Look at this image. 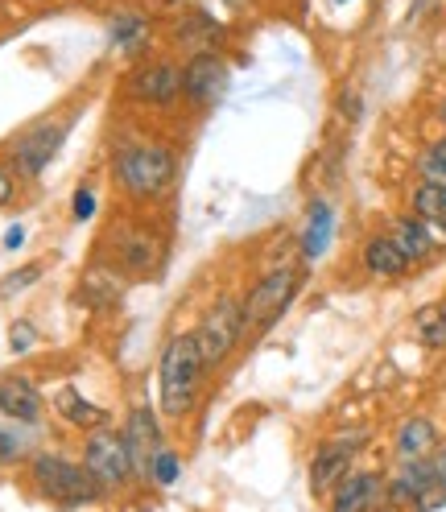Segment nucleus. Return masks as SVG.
<instances>
[{
  "mask_svg": "<svg viewBox=\"0 0 446 512\" xmlns=\"http://www.w3.org/2000/svg\"><path fill=\"white\" fill-rule=\"evenodd\" d=\"M178 149L166 137H141L124 141L112 149V182L120 190V199H129L137 207H149L157 199H166L178 182Z\"/></svg>",
  "mask_w": 446,
  "mask_h": 512,
  "instance_id": "nucleus-1",
  "label": "nucleus"
},
{
  "mask_svg": "<svg viewBox=\"0 0 446 512\" xmlns=\"http://www.w3.org/2000/svg\"><path fill=\"white\" fill-rule=\"evenodd\" d=\"M207 364L195 331H178L166 339L162 360H157V409H162V422L182 426L190 413L199 409L203 389H207Z\"/></svg>",
  "mask_w": 446,
  "mask_h": 512,
  "instance_id": "nucleus-2",
  "label": "nucleus"
},
{
  "mask_svg": "<svg viewBox=\"0 0 446 512\" xmlns=\"http://www.w3.org/2000/svg\"><path fill=\"white\" fill-rule=\"evenodd\" d=\"M29 488H34L38 500L62 508V512H75V508H91V504H104L108 492L95 484L87 475V467L62 451H38L29 455Z\"/></svg>",
  "mask_w": 446,
  "mask_h": 512,
  "instance_id": "nucleus-3",
  "label": "nucleus"
},
{
  "mask_svg": "<svg viewBox=\"0 0 446 512\" xmlns=\"http://www.w3.org/2000/svg\"><path fill=\"white\" fill-rule=\"evenodd\" d=\"M79 463L87 467V475H91L108 496H120V492H129V488L141 484L137 467H133V451H129V442H124V430H116V426H104V430L83 434V455H79Z\"/></svg>",
  "mask_w": 446,
  "mask_h": 512,
  "instance_id": "nucleus-4",
  "label": "nucleus"
},
{
  "mask_svg": "<svg viewBox=\"0 0 446 512\" xmlns=\"http://www.w3.org/2000/svg\"><path fill=\"white\" fill-rule=\"evenodd\" d=\"M298 290H302V269L298 265H273L269 273H261L257 281H252L248 294L240 298L248 335L269 331L277 318L290 310V302L298 298Z\"/></svg>",
  "mask_w": 446,
  "mask_h": 512,
  "instance_id": "nucleus-5",
  "label": "nucleus"
},
{
  "mask_svg": "<svg viewBox=\"0 0 446 512\" xmlns=\"http://www.w3.org/2000/svg\"><path fill=\"white\" fill-rule=\"evenodd\" d=\"M195 339H199V351H203V364L207 372H219L223 364H228L236 356V347L248 339V327H244V306L240 298L223 294L207 306V314L199 318L195 327Z\"/></svg>",
  "mask_w": 446,
  "mask_h": 512,
  "instance_id": "nucleus-6",
  "label": "nucleus"
},
{
  "mask_svg": "<svg viewBox=\"0 0 446 512\" xmlns=\"http://www.w3.org/2000/svg\"><path fill=\"white\" fill-rule=\"evenodd\" d=\"M75 116H46L38 124H29L25 133L9 145V170L21 178V182H34L46 174V166L58 157L62 141H67Z\"/></svg>",
  "mask_w": 446,
  "mask_h": 512,
  "instance_id": "nucleus-7",
  "label": "nucleus"
},
{
  "mask_svg": "<svg viewBox=\"0 0 446 512\" xmlns=\"http://www.w3.org/2000/svg\"><path fill=\"white\" fill-rule=\"evenodd\" d=\"M104 248V261L124 277H149L166 261V236H157V228H149V223H116Z\"/></svg>",
  "mask_w": 446,
  "mask_h": 512,
  "instance_id": "nucleus-8",
  "label": "nucleus"
},
{
  "mask_svg": "<svg viewBox=\"0 0 446 512\" xmlns=\"http://www.w3.org/2000/svg\"><path fill=\"white\" fill-rule=\"evenodd\" d=\"M120 95L141 108H170L182 95V67L170 58H145L120 79Z\"/></svg>",
  "mask_w": 446,
  "mask_h": 512,
  "instance_id": "nucleus-9",
  "label": "nucleus"
},
{
  "mask_svg": "<svg viewBox=\"0 0 446 512\" xmlns=\"http://www.w3.org/2000/svg\"><path fill=\"white\" fill-rule=\"evenodd\" d=\"M385 504L409 508V512H434L446 504V492L438 488L430 459L422 463H397V471L385 479Z\"/></svg>",
  "mask_w": 446,
  "mask_h": 512,
  "instance_id": "nucleus-10",
  "label": "nucleus"
},
{
  "mask_svg": "<svg viewBox=\"0 0 446 512\" xmlns=\"http://www.w3.org/2000/svg\"><path fill=\"white\" fill-rule=\"evenodd\" d=\"M360 442H368V434H343V438L318 442V451L310 455V471H306L314 496H331L356 471V455L364 451Z\"/></svg>",
  "mask_w": 446,
  "mask_h": 512,
  "instance_id": "nucleus-11",
  "label": "nucleus"
},
{
  "mask_svg": "<svg viewBox=\"0 0 446 512\" xmlns=\"http://www.w3.org/2000/svg\"><path fill=\"white\" fill-rule=\"evenodd\" d=\"M124 442H129L133 451V467H137V479L141 484H149V471H153V459L166 451V426H162V413H157L153 405H133L129 413H124Z\"/></svg>",
  "mask_w": 446,
  "mask_h": 512,
  "instance_id": "nucleus-12",
  "label": "nucleus"
},
{
  "mask_svg": "<svg viewBox=\"0 0 446 512\" xmlns=\"http://www.w3.org/2000/svg\"><path fill=\"white\" fill-rule=\"evenodd\" d=\"M223 91H228V62H223V54L186 58V67H182V100L190 108H211Z\"/></svg>",
  "mask_w": 446,
  "mask_h": 512,
  "instance_id": "nucleus-13",
  "label": "nucleus"
},
{
  "mask_svg": "<svg viewBox=\"0 0 446 512\" xmlns=\"http://www.w3.org/2000/svg\"><path fill=\"white\" fill-rule=\"evenodd\" d=\"M170 46L174 50H182L186 58H199V54H219V42H223V25L211 17V13H203V9H195V13H178L174 21H170Z\"/></svg>",
  "mask_w": 446,
  "mask_h": 512,
  "instance_id": "nucleus-14",
  "label": "nucleus"
},
{
  "mask_svg": "<svg viewBox=\"0 0 446 512\" xmlns=\"http://www.w3.org/2000/svg\"><path fill=\"white\" fill-rule=\"evenodd\" d=\"M124 294H129V277H124L120 269H112L108 261L91 265V269L79 277V285H75V302L87 306V310H95V314L116 310V306L124 302Z\"/></svg>",
  "mask_w": 446,
  "mask_h": 512,
  "instance_id": "nucleus-15",
  "label": "nucleus"
},
{
  "mask_svg": "<svg viewBox=\"0 0 446 512\" xmlns=\"http://www.w3.org/2000/svg\"><path fill=\"white\" fill-rule=\"evenodd\" d=\"M0 413H5L9 422H17V426H42V418H46V397H42V389L29 376H0Z\"/></svg>",
  "mask_w": 446,
  "mask_h": 512,
  "instance_id": "nucleus-16",
  "label": "nucleus"
},
{
  "mask_svg": "<svg viewBox=\"0 0 446 512\" xmlns=\"http://www.w3.org/2000/svg\"><path fill=\"white\" fill-rule=\"evenodd\" d=\"M331 512H376L385 508V475L380 471H352L343 484L327 496Z\"/></svg>",
  "mask_w": 446,
  "mask_h": 512,
  "instance_id": "nucleus-17",
  "label": "nucleus"
},
{
  "mask_svg": "<svg viewBox=\"0 0 446 512\" xmlns=\"http://www.w3.org/2000/svg\"><path fill=\"white\" fill-rule=\"evenodd\" d=\"M50 409H54V418H58L62 426H71V430H79V434H91V430L112 426V409L87 401V397L75 389V384H62V389L54 393V401H50Z\"/></svg>",
  "mask_w": 446,
  "mask_h": 512,
  "instance_id": "nucleus-18",
  "label": "nucleus"
},
{
  "mask_svg": "<svg viewBox=\"0 0 446 512\" xmlns=\"http://www.w3.org/2000/svg\"><path fill=\"white\" fill-rule=\"evenodd\" d=\"M438 442L442 438H438L434 418L413 413V418H405L397 426V434H393V455H397V463H422V459H430L438 451Z\"/></svg>",
  "mask_w": 446,
  "mask_h": 512,
  "instance_id": "nucleus-19",
  "label": "nucleus"
},
{
  "mask_svg": "<svg viewBox=\"0 0 446 512\" xmlns=\"http://www.w3.org/2000/svg\"><path fill=\"white\" fill-rule=\"evenodd\" d=\"M360 261H364V269H368L376 281H401V277L413 269L409 256L397 248V240H393L389 232L368 236L364 248H360Z\"/></svg>",
  "mask_w": 446,
  "mask_h": 512,
  "instance_id": "nucleus-20",
  "label": "nucleus"
},
{
  "mask_svg": "<svg viewBox=\"0 0 446 512\" xmlns=\"http://www.w3.org/2000/svg\"><path fill=\"white\" fill-rule=\"evenodd\" d=\"M335 236V211L327 199H310L306 207V228H302V261H318Z\"/></svg>",
  "mask_w": 446,
  "mask_h": 512,
  "instance_id": "nucleus-21",
  "label": "nucleus"
},
{
  "mask_svg": "<svg viewBox=\"0 0 446 512\" xmlns=\"http://www.w3.org/2000/svg\"><path fill=\"white\" fill-rule=\"evenodd\" d=\"M389 236L397 240V248L409 256V265H426V261H434V240H430V232H426V223L418 219V215H401V219H393L389 223Z\"/></svg>",
  "mask_w": 446,
  "mask_h": 512,
  "instance_id": "nucleus-22",
  "label": "nucleus"
},
{
  "mask_svg": "<svg viewBox=\"0 0 446 512\" xmlns=\"http://www.w3.org/2000/svg\"><path fill=\"white\" fill-rule=\"evenodd\" d=\"M108 42L116 54H145L149 50V17L145 13H116L108 25Z\"/></svg>",
  "mask_w": 446,
  "mask_h": 512,
  "instance_id": "nucleus-23",
  "label": "nucleus"
},
{
  "mask_svg": "<svg viewBox=\"0 0 446 512\" xmlns=\"http://www.w3.org/2000/svg\"><path fill=\"white\" fill-rule=\"evenodd\" d=\"M413 331H418L422 347L442 351L446 347V310L442 306H422L418 314H413Z\"/></svg>",
  "mask_w": 446,
  "mask_h": 512,
  "instance_id": "nucleus-24",
  "label": "nucleus"
},
{
  "mask_svg": "<svg viewBox=\"0 0 446 512\" xmlns=\"http://www.w3.org/2000/svg\"><path fill=\"white\" fill-rule=\"evenodd\" d=\"M409 211L418 219H446V186L418 182L409 190Z\"/></svg>",
  "mask_w": 446,
  "mask_h": 512,
  "instance_id": "nucleus-25",
  "label": "nucleus"
},
{
  "mask_svg": "<svg viewBox=\"0 0 446 512\" xmlns=\"http://www.w3.org/2000/svg\"><path fill=\"white\" fill-rule=\"evenodd\" d=\"M418 182L446 186V137L430 141V145L418 153Z\"/></svg>",
  "mask_w": 446,
  "mask_h": 512,
  "instance_id": "nucleus-26",
  "label": "nucleus"
},
{
  "mask_svg": "<svg viewBox=\"0 0 446 512\" xmlns=\"http://www.w3.org/2000/svg\"><path fill=\"white\" fill-rule=\"evenodd\" d=\"M42 273H46V265H42V261H29V265L13 269L9 277H0V298H13V294H21V290H29V285H38V281H42Z\"/></svg>",
  "mask_w": 446,
  "mask_h": 512,
  "instance_id": "nucleus-27",
  "label": "nucleus"
},
{
  "mask_svg": "<svg viewBox=\"0 0 446 512\" xmlns=\"http://www.w3.org/2000/svg\"><path fill=\"white\" fill-rule=\"evenodd\" d=\"M29 455V442H25V434L21 430H13V426H0V467H17V463H25Z\"/></svg>",
  "mask_w": 446,
  "mask_h": 512,
  "instance_id": "nucleus-28",
  "label": "nucleus"
},
{
  "mask_svg": "<svg viewBox=\"0 0 446 512\" xmlns=\"http://www.w3.org/2000/svg\"><path fill=\"white\" fill-rule=\"evenodd\" d=\"M178 475H182V459H178V451H166L153 459V471H149V484L153 488H174L178 484Z\"/></svg>",
  "mask_w": 446,
  "mask_h": 512,
  "instance_id": "nucleus-29",
  "label": "nucleus"
},
{
  "mask_svg": "<svg viewBox=\"0 0 446 512\" xmlns=\"http://www.w3.org/2000/svg\"><path fill=\"white\" fill-rule=\"evenodd\" d=\"M34 343H38V327L29 323V318H17V323L9 327V347H13L17 356H21V351H29Z\"/></svg>",
  "mask_w": 446,
  "mask_h": 512,
  "instance_id": "nucleus-30",
  "label": "nucleus"
},
{
  "mask_svg": "<svg viewBox=\"0 0 446 512\" xmlns=\"http://www.w3.org/2000/svg\"><path fill=\"white\" fill-rule=\"evenodd\" d=\"M95 215V190H91V182H83V186H75V199H71V219L75 223H87Z\"/></svg>",
  "mask_w": 446,
  "mask_h": 512,
  "instance_id": "nucleus-31",
  "label": "nucleus"
},
{
  "mask_svg": "<svg viewBox=\"0 0 446 512\" xmlns=\"http://www.w3.org/2000/svg\"><path fill=\"white\" fill-rule=\"evenodd\" d=\"M339 116H343L347 124H356V120L364 116V100H360L356 87H343V91H339Z\"/></svg>",
  "mask_w": 446,
  "mask_h": 512,
  "instance_id": "nucleus-32",
  "label": "nucleus"
},
{
  "mask_svg": "<svg viewBox=\"0 0 446 512\" xmlns=\"http://www.w3.org/2000/svg\"><path fill=\"white\" fill-rule=\"evenodd\" d=\"M17 195V174L9 166H0V207H9Z\"/></svg>",
  "mask_w": 446,
  "mask_h": 512,
  "instance_id": "nucleus-33",
  "label": "nucleus"
},
{
  "mask_svg": "<svg viewBox=\"0 0 446 512\" xmlns=\"http://www.w3.org/2000/svg\"><path fill=\"white\" fill-rule=\"evenodd\" d=\"M430 467H434V479H438V488L446 492V442H438V451L430 455Z\"/></svg>",
  "mask_w": 446,
  "mask_h": 512,
  "instance_id": "nucleus-34",
  "label": "nucleus"
},
{
  "mask_svg": "<svg viewBox=\"0 0 446 512\" xmlns=\"http://www.w3.org/2000/svg\"><path fill=\"white\" fill-rule=\"evenodd\" d=\"M21 240H25V228H21V223H13V228L5 232V248L13 252V248H21Z\"/></svg>",
  "mask_w": 446,
  "mask_h": 512,
  "instance_id": "nucleus-35",
  "label": "nucleus"
},
{
  "mask_svg": "<svg viewBox=\"0 0 446 512\" xmlns=\"http://www.w3.org/2000/svg\"><path fill=\"white\" fill-rule=\"evenodd\" d=\"M438 120H442V124H446V100H442V104H438Z\"/></svg>",
  "mask_w": 446,
  "mask_h": 512,
  "instance_id": "nucleus-36",
  "label": "nucleus"
},
{
  "mask_svg": "<svg viewBox=\"0 0 446 512\" xmlns=\"http://www.w3.org/2000/svg\"><path fill=\"white\" fill-rule=\"evenodd\" d=\"M331 5H347V0H331Z\"/></svg>",
  "mask_w": 446,
  "mask_h": 512,
  "instance_id": "nucleus-37",
  "label": "nucleus"
},
{
  "mask_svg": "<svg viewBox=\"0 0 446 512\" xmlns=\"http://www.w3.org/2000/svg\"><path fill=\"white\" fill-rule=\"evenodd\" d=\"M91 5H95V0H91Z\"/></svg>",
  "mask_w": 446,
  "mask_h": 512,
  "instance_id": "nucleus-38",
  "label": "nucleus"
}]
</instances>
